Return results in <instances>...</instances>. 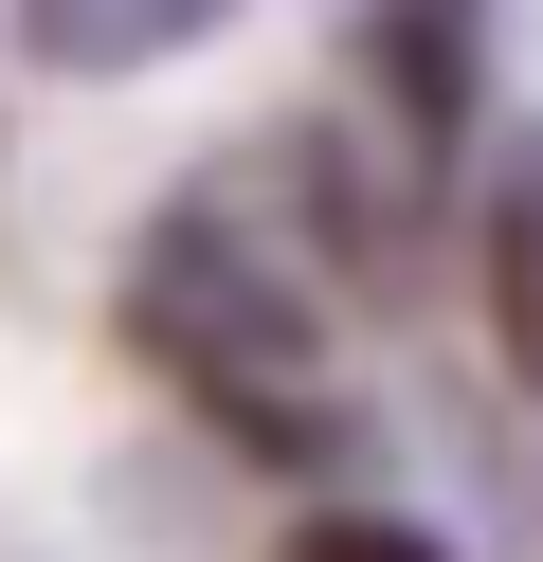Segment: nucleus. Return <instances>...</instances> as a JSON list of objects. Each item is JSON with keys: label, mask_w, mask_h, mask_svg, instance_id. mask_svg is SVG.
<instances>
[{"label": "nucleus", "mask_w": 543, "mask_h": 562, "mask_svg": "<svg viewBox=\"0 0 543 562\" xmlns=\"http://www.w3.org/2000/svg\"><path fill=\"white\" fill-rule=\"evenodd\" d=\"M236 0H19L36 74H163V55H200Z\"/></svg>", "instance_id": "f03ea898"}, {"label": "nucleus", "mask_w": 543, "mask_h": 562, "mask_svg": "<svg viewBox=\"0 0 543 562\" xmlns=\"http://www.w3.org/2000/svg\"><path fill=\"white\" fill-rule=\"evenodd\" d=\"M272 562H434V544H417L398 508H308V526H290Z\"/></svg>", "instance_id": "7ed1b4c3"}, {"label": "nucleus", "mask_w": 543, "mask_h": 562, "mask_svg": "<svg viewBox=\"0 0 543 562\" xmlns=\"http://www.w3.org/2000/svg\"><path fill=\"white\" fill-rule=\"evenodd\" d=\"M127 345H145L236 453H326V436H344L326 291L290 272V236H253V200H181V218L127 255Z\"/></svg>", "instance_id": "f257e3e1"}]
</instances>
